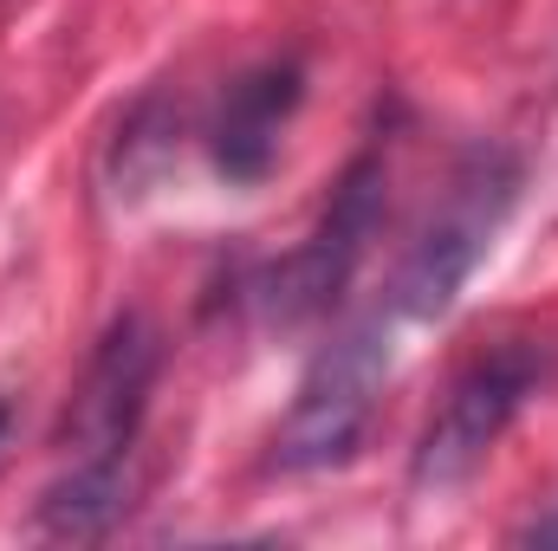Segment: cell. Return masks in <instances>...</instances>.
I'll list each match as a JSON object with an SVG mask.
<instances>
[{"label":"cell","mask_w":558,"mask_h":551,"mask_svg":"<svg viewBox=\"0 0 558 551\" xmlns=\"http://www.w3.org/2000/svg\"><path fill=\"white\" fill-rule=\"evenodd\" d=\"M520 188H526V162L507 149V143H474L441 201L428 208V221L416 228V241L403 247L397 273L384 285V311L397 325H435L448 318V305L461 298V285L474 279V267L494 254L500 228L513 221L520 208Z\"/></svg>","instance_id":"cell-1"},{"label":"cell","mask_w":558,"mask_h":551,"mask_svg":"<svg viewBox=\"0 0 558 551\" xmlns=\"http://www.w3.org/2000/svg\"><path fill=\"white\" fill-rule=\"evenodd\" d=\"M7 428H13V403L0 396V448H7Z\"/></svg>","instance_id":"cell-9"},{"label":"cell","mask_w":558,"mask_h":551,"mask_svg":"<svg viewBox=\"0 0 558 551\" xmlns=\"http://www.w3.org/2000/svg\"><path fill=\"white\" fill-rule=\"evenodd\" d=\"M305 105V65L292 52L279 59H260L247 72H234L202 124V143H208V162L221 182L234 188H254L267 182L279 162V143H286V124L299 118Z\"/></svg>","instance_id":"cell-6"},{"label":"cell","mask_w":558,"mask_h":551,"mask_svg":"<svg viewBox=\"0 0 558 551\" xmlns=\"http://www.w3.org/2000/svg\"><path fill=\"white\" fill-rule=\"evenodd\" d=\"M390 325H397L390 311H371V318L344 325L312 357V370L292 390V409L279 415L274 428L267 467H279V474H331L364 448L371 409H377L384 377H390Z\"/></svg>","instance_id":"cell-4"},{"label":"cell","mask_w":558,"mask_h":551,"mask_svg":"<svg viewBox=\"0 0 558 551\" xmlns=\"http://www.w3.org/2000/svg\"><path fill=\"white\" fill-rule=\"evenodd\" d=\"M156 377H162V338L143 311H124L105 325L65 421H59V454L65 461H131L143 434V415L156 396Z\"/></svg>","instance_id":"cell-5"},{"label":"cell","mask_w":558,"mask_h":551,"mask_svg":"<svg viewBox=\"0 0 558 551\" xmlns=\"http://www.w3.org/2000/svg\"><path fill=\"white\" fill-rule=\"evenodd\" d=\"M131 513V461H65V474L39 493L33 526L46 539H111Z\"/></svg>","instance_id":"cell-7"},{"label":"cell","mask_w":558,"mask_h":551,"mask_svg":"<svg viewBox=\"0 0 558 551\" xmlns=\"http://www.w3.org/2000/svg\"><path fill=\"white\" fill-rule=\"evenodd\" d=\"M546 383H553V344H539V338H507V344L468 357L410 448V487L448 493V487L474 480V467L500 448V434L520 421V409Z\"/></svg>","instance_id":"cell-3"},{"label":"cell","mask_w":558,"mask_h":551,"mask_svg":"<svg viewBox=\"0 0 558 551\" xmlns=\"http://www.w3.org/2000/svg\"><path fill=\"white\" fill-rule=\"evenodd\" d=\"M520 546H558V513L533 519V526H520Z\"/></svg>","instance_id":"cell-8"},{"label":"cell","mask_w":558,"mask_h":551,"mask_svg":"<svg viewBox=\"0 0 558 551\" xmlns=\"http://www.w3.org/2000/svg\"><path fill=\"white\" fill-rule=\"evenodd\" d=\"M384 208H390V143L377 131V137L338 169V182H331V195H325L312 234H305L286 260H274L267 273L254 279L260 318H267L274 331L318 325V318L351 292V279H357L371 241H377Z\"/></svg>","instance_id":"cell-2"}]
</instances>
